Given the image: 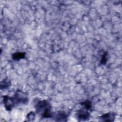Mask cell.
Wrapping results in <instances>:
<instances>
[{
  "label": "cell",
  "instance_id": "6da1fadb",
  "mask_svg": "<svg viewBox=\"0 0 122 122\" xmlns=\"http://www.w3.org/2000/svg\"><path fill=\"white\" fill-rule=\"evenodd\" d=\"M36 112L41 118H51L53 116L54 113L51 111V106L50 102L46 100H39L35 104Z\"/></svg>",
  "mask_w": 122,
  "mask_h": 122
},
{
  "label": "cell",
  "instance_id": "7a4b0ae2",
  "mask_svg": "<svg viewBox=\"0 0 122 122\" xmlns=\"http://www.w3.org/2000/svg\"><path fill=\"white\" fill-rule=\"evenodd\" d=\"M16 104H26L29 101V94L27 92L18 90L13 96Z\"/></svg>",
  "mask_w": 122,
  "mask_h": 122
},
{
  "label": "cell",
  "instance_id": "3957f363",
  "mask_svg": "<svg viewBox=\"0 0 122 122\" xmlns=\"http://www.w3.org/2000/svg\"><path fill=\"white\" fill-rule=\"evenodd\" d=\"M3 103L5 109L7 111H11L16 105L14 97L8 95L3 96Z\"/></svg>",
  "mask_w": 122,
  "mask_h": 122
},
{
  "label": "cell",
  "instance_id": "277c9868",
  "mask_svg": "<svg viewBox=\"0 0 122 122\" xmlns=\"http://www.w3.org/2000/svg\"><path fill=\"white\" fill-rule=\"evenodd\" d=\"M76 116L78 121H86L90 119V113L89 111L83 108L77 111Z\"/></svg>",
  "mask_w": 122,
  "mask_h": 122
},
{
  "label": "cell",
  "instance_id": "5b68a950",
  "mask_svg": "<svg viewBox=\"0 0 122 122\" xmlns=\"http://www.w3.org/2000/svg\"><path fill=\"white\" fill-rule=\"evenodd\" d=\"M116 117V114L114 112H109L104 113L99 117L100 121L103 122H114Z\"/></svg>",
  "mask_w": 122,
  "mask_h": 122
},
{
  "label": "cell",
  "instance_id": "8992f818",
  "mask_svg": "<svg viewBox=\"0 0 122 122\" xmlns=\"http://www.w3.org/2000/svg\"><path fill=\"white\" fill-rule=\"evenodd\" d=\"M54 120L56 122H66L67 121V114L63 111H59L53 115Z\"/></svg>",
  "mask_w": 122,
  "mask_h": 122
},
{
  "label": "cell",
  "instance_id": "52a82bcc",
  "mask_svg": "<svg viewBox=\"0 0 122 122\" xmlns=\"http://www.w3.org/2000/svg\"><path fill=\"white\" fill-rule=\"evenodd\" d=\"M26 53L24 52H16L12 54V58L14 61H19L25 58Z\"/></svg>",
  "mask_w": 122,
  "mask_h": 122
},
{
  "label": "cell",
  "instance_id": "ba28073f",
  "mask_svg": "<svg viewBox=\"0 0 122 122\" xmlns=\"http://www.w3.org/2000/svg\"><path fill=\"white\" fill-rule=\"evenodd\" d=\"M10 81L7 78L4 79L0 82V89L1 90H5L8 89L11 86Z\"/></svg>",
  "mask_w": 122,
  "mask_h": 122
},
{
  "label": "cell",
  "instance_id": "9c48e42d",
  "mask_svg": "<svg viewBox=\"0 0 122 122\" xmlns=\"http://www.w3.org/2000/svg\"><path fill=\"white\" fill-rule=\"evenodd\" d=\"M80 105L85 109L89 111L92 109V103L89 100H86L84 102H81Z\"/></svg>",
  "mask_w": 122,
  "mask_h": 122
},
{
  "label": "cell",
  "instance_id": "30bf717a",
  "mask_svg": "<svg viewBox=\"0 0 122 122\" xmlns=\"http://www.w3.org/2000/svg\"><path fill=\"white\" fill-rule=\"evenodd\" d=\"M108 58V53L107 51H105L103 52L101 56V59L100 61V64L102 65H104L106 63Z\"/></svg>",
  "mask_w": 122,
  "mask_h": 122
},
{
  "label": "cell",
  "instance_id": "8fae6325",
  "mask_svg": "<svg viewBox=\"0 0 122 122\" xmlns=\"http://www.w3.org/2000/svg\"><path fill=\"white\" fill-rule=\"evenodd\" d=\"M35 113L33 112H29L26 116L27 121L31 122L35 119Z\"/></svg>",
  "mask_w": 122,
  "mask_h": 122
}]
</instances>
